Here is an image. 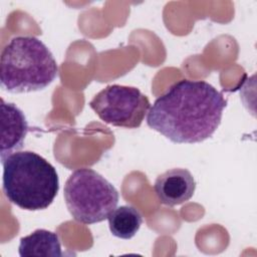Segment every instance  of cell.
Instances as JSON below:
<instances>
[{
    "label": "cell",
    "mask_w": 257,
    "mask_h": 257,
    "mask_svg": "<svg viewBox=\"0 0 257 257\" xmlns=\"http://www.w3.org/2000/svg\"><path fill=\"white\" fill-rule=\"evenodd\" d=\"M227 100L204 80L172 84L151 106L147 124L176 144L202 143L219 127Z\"/></svg>",
    "instance_id": "cell-1"
},
{
    "label": "cell",
    "mask_w": 257,
    "mask_h": 257,
    "mask_svg": "<svg viewBox=\"0 0 257 257\" xmlns=\"http://www.w3.org/2000/svg\"><path fill=\"white\" fill-rule=\"evenodd\" d=\"M3 192L8 201L27 211L47 209L59 190L56 169L31 152H15L2 161Z\"/></svg>",
    "instance_id": "cell-2"
},
{
    "label": "cell",
    "mask_w": 257,
    "mask_h": 257,
    "mask_svg": "<svg viewBox=\"0 0 257 257\" xmlns=\"http://www.w3.org/2000/svg\"><path fill=\"white\" fill-rule=\"evenodd\" d=\"M57 75L58 65L53 54L37 37H13L2 50L0 80L9 92L44 89Z\"/></svg>",
    "instance_id": "cell-3"
},
{
    "label": "cell",
    "mask_w": 257,
    "mask_h": 257,
    "mask_svg": "<svg viewBox=\"0 0 257 257\" xmlns=\"http://www.w3.org/2000/svg\"><path fill=\"white\" fill-rule=\"evenodd\" d=\"M63 196L73 219L85 225L107 219L119 200L112 184L88 168L77 169L68 177Z\"/></svg>",
    "instance_id": "cell-4"
},
{
    "label": "cell",
    "mask_w": 257,
    "mask_h": 257,
    "mask_svg": "<svg viewBox=\"0 0 257 257\" xmlns=\"http://www.w3.org/2000/svg\"><path fill=\"white\" fill-rule=\"evenodd\" d=\"M89 106L105 123L137 128L148 114L151 103L148 96L135 86L111 84L96 93Z\"/></svg>",
    "instance_id": "cell-5"
},
{
    "label": "cell",
    "mask_w": 257,
    "mask_h": 257,
    "mask_svg": "<svg viewBox=\"0 0 257 257\" xmlns=\"http://www.w3.org/2000/svg\"><path fill=\"white\" fill-rule=\"evenodd\" d=\"M154 190L162 204L173 207L186 203L193 197L196 181L189 170L174 168L158 176Z\"/></svg>",
    "instance_id": "cell-6"
},
{
    "label": "cell",
    "mask_w": 257,
    "mask_h": 257,
    "mask_svg": "<svg viewBox=\"0 0 257 257\" xmlns=\"http://www.w3.org/2000/svg\"><path fill=\"white\" fill-rule=\"evenodd\" d=\"M1 162L9 155L23 148L28 133V122L24 112L14 103L1 98Z\"/></svg>",
    "instance_id": "cell-7"
},
{
    "label": "cell",
    "mask_w": 257,
    "mask_h": 257,
    "mask_svg": "<svg viewBox=\"0 0 257 257\" xmlns=\"http://www.w3.org/2000/svg\"><path fill=\"white\" fill-rule=\"evenodd\" d=\"M18 252L21 257H58L63 255L58 235L46 229H37L30 235L22 237L20 239Z\"/></svg>",
    "instance_id": "cell-8"
},
{
    "label": "cell",
    "mask_w": 257,
    "mask_h": 257,
    "mask_svg": "<svg viewBox=\"0 0 257 257\" xmlns=\"http://www.w3.org/2000/svg\"><path fill=\"white\" fill-rule=\"evenodd\" d=\"M107 220L111 234L124 240L133 238L143 224L141 212L130 205L115 208L110 213Z\"/></svg>",
    "instance_id": "cell-9"
}]
</instances>
